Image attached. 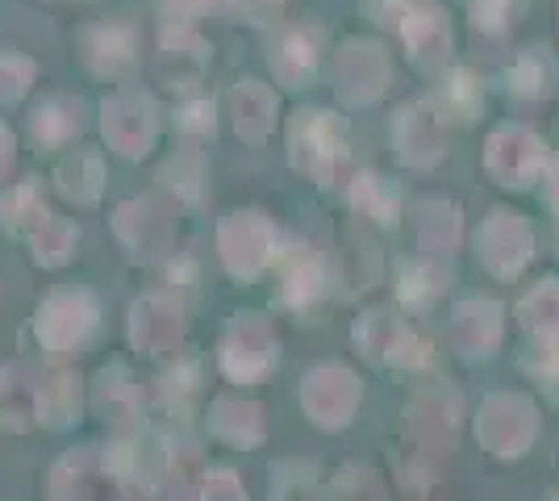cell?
I'll use <instances>...</instances> for the list:
<instances>
[{
    "instance_id": "44dd1931",
    "label": "cell",
    "mask_w": 559,
    "mask_h": 501,
    "mask_svg": "<svg viewBox=\"0 0 559 501\" xmlns=\"http://www.w3.org/2000/svg\"><path fill=\"white\" fill-rule=\"evenodd\" d=\"M497 306L492 301H467L464 310H460V322H455V334H460V343L467 347H489L492 338H497Z\"/></svg>"
},
{
    "instance_id": "8992f818",
    "label": "cell",
    "mask_w": 559,
    "mask_h": 501,
    "mask_svg": "<svg viewBox=\"0 0 559 501\" xmlns=\"http://www.w3.org/2000/svg\"><path fill=\"white\" fill-rule=\"evenodd\" d=\"M217 242H222V260L230 263V272L255 276L259 267L276 255V226L259 210H234L222 217Z\"/></svg>"
},
{
    "instance_id": "f1b7e54d",
    "label": "cell",
    "mask_w": 559,
    "mask_h": 501,
    "mask_svg": "<svg viewBox=\"0 0 559 501\" xmlns=\"http://www.w3.org/2000/svg\"><path fill=\"white\" fill-rule=\"evenodd\" d=\"M167 180H176L171 189L180 192L185 201H197V184H201V155H185V159H176V164L167 167Z\"/></svg>"
},
{
    "instance_id": "30bf717a",
    "label": "cell",
    "mask_w": 559,
    "mask_h": 501,
    "mask_svg": "<svg viewBox=\"0 0 559 501\" xmlns=\"http://www.w3.org/2000/svg\"><path fill=\"white\" fill-rule=\"evenodd\" d=\"M506 84H510L513 96H522V100H547V96H556L559 88V63L551 47H522L513 55V63L506 68Z\"/></svg>"
},
{
    "instance_id": "ffe728a7",
    "label": "cell",
    "mask_w": 559,
    "mask_h": 501,
    "mask_svg": "<svg viewBox=\"0 0 559 501\" xmlns=\"http://www.w3.org/2000/svg\"><path fill=\"white\" fill-rule=\"evenodd\" d=\"M464 4L472 29L485 34V38H501L518 22V13L526 9V0H464Z\"/></svg>"
},
{
    "instance_id": "9a60e30c",
    "label": "cell",
    "mask_w": 559,
    "mask_h": 501,
    "mask_svg": "<svg viewBox=\"0 0 559 501\" xmlns=\"http://www.w3.org/2000/svg\"><path fill=\"white\" fill-rule=\"evenodd\" d=\"M426 100L435 105V114L443 121H476L485 114V88H480V80L467 72V68L443 72L435 96H426Z\"/></svg>"
},
{
    "instance_id": "f546056e",
    "label": "cell",
    "mask_w": 559,
    "mask_h": 501,
    "mask_svg": "<svg viewBox=\"0 0 559 501\" xmlns=\"http://www.w3.org/2000/svg\"><path fill=\"white\" fill-rule=\"evenodd\" d=\"M180 130L185 134H213V100H192L180 114Z\"/></svg>"
},
{
    "instance_id": "4dcf8cb0",
    "label": "cell",
    "mask_w": 559,
    "mask_h": 501,
    "mask_svg": "<svg viewBox=\"0 0 559 501\" xmlns=\"http://www.w3.org/2000/svg\"><path fill=\"white\" fill-rule=\"evenodd\" d=\"M543 192H547V205L559 214V155H547V167H543Z\"/></svg>"
},
{
    "instance_id": "d6986e66",
    "label": "cell",
    "mask_w": 559,
    "mask_h": 501,
    "mask_svg": "<svg viewBox=\"0 0 559 501\" xmlns=\"http://www.w3.org/2000/svg\"><path fill=\"white\" fill-rule=\"evenodd\" d=\"M59 184H63L71 201L93 205L96 196H100V159H96L93 151H75L68 164L59 167Z\"/></svg>"
},
{
    "instance_id": "2e32d148",
    "label": "cell",
    "mask_w": 559,
    "mask_h": 501,
    "mask_svg": "<svg viewBox=\"0 0 559 501\" xmlns=\"http://www.w3.org/2000/svg\"><path fill=\"white\" fill-rule=\"evenodd\" d=\"M350 210L359 217H372L380 226H396L401 217V189H396L389 176H376V171H359L347 189Z\"/></svg>"
},
{
    "instance_id": "5bb4252c",
    "label": "cell",
    "mask_w": 559,
    "mask_h": 501,
    "mask_svg": "<svg viewBox=\"0 0 559 501\" xmlns=\"http://www.w3.org/2000/svg\"><path fill=\"white\" fill-rule=\"evenodd\" d=\"M205 43L188 29V25H176L164 34V47H159V75H164L171 88H192L201 72H205Z\"/></svg>"
},
{
    "instance_id": "7a4b0ae2",
    "label": "cell",
    "mask_w": 559,
    "mask_h": 501,
    "mask_svg": "<svg viewBox=\"0 0 559 501\" xmlns=\"http://www.w3.org/2000/svg\"><path fill=\"white\" fill-rule=\"evenodd\" d=\"M393 84L389 50L368 38H347L334 59V93L347 109H368Z\"/></svg>"
},
{
    "instance_id": "7402d4cb",
    "label": "cell",
    "mask_w": 559,
    "mask_h": 501,
    "mask_svg": "<svg viewBox=\"0 0 559 501\" xmlns=\"http://www.w3.org/2000/svg\"><path fill=\"white\" fill-rule=\"evenodd\" d=\"M47 217L50 214L43 210V201L34 196V189H17L9 192V196H0V226L4 230H38Z\"/></svg>"
},
{
    "instance_id": "4fadbf2b",
    "label": "cell",
    "mask_w": 559,
    "mask_h": 501,
    "mask_svg": "<svg viewBox=\"0 0 559 501\" xmlns=\"http://www.w3.org/2000/svg\"><path fill=\"white\" fill-rule=\"evenodd\" d=\"M117 235L139 255H159L171 239V217L155 201H130V205L117 210Z\"/></svg>"
},
{
    "instance_id": "ba28073f",
    "label": "cell",
    "mask_w": 559,
    "mask_h": 501,
    "mask_svg": "<svg viewBox=\"0 0 559 501\" xmlns=\"http://www.w3.org/2000/svg\"><path fill=\"white\" fill-rule=\"evenodd\" d=\"M396 34H401V43H405L418 72H443L447 68L451 47H455V34H451V22H447V13L435 0L414 9L405 22L396 25Z\"/></svg>"
},
{
    "instance_id": "d4e9b609",
    "label": "cell",
    "mask_w": 559,
    "mask_h": 501,
    "mask_svg": "<svg viewBox=\"0 0 559 501\" xmlns=\"http://www.w3.org/2000/svg\"><path fill=\"white\" fill-rule=\"evenodd\" d=\"M322 288V263L313 260L305 247H297L293 255V267H288V301H305Z\"/></svg>"
},
{
    "instance_id": "484cf974",
    "label": "cell",
    "mask_w": 559,
    "mask_h": 501,
    "mask_svg": "<svg viewBox=\"0 0 559 501\" xmlns=\"http://www.w3.org/2000/svg\"><path fill=\"white\" fill-rule=\"evenodd\" d=\"M443 288V276H439V267L435 263H401V293L405 297H414V301H430L435 293Z\"/></svg>"
},
{
    "instance_id": "277c9868",
    "label": "cell",
    "mask_w": 559,
    "mask_h": 501,
    "mask_svg": "<svg viewBox=\"0 0 559 501\" xmlns=\"http://www.w3.org/2000/svg\"><path fill=\"white\" fill-rule=\"evenodd\" d=\"M393 151L396 159L414 171H430L447 155V121L435 114V105L421 96L401 105L393 118Z\"/></svg>"
},
{
    "instance_id": "1f68e13d",
    "label": "cell",
    "mask_w": 559,
    "mask_h": 501,
    "mask_svg": "<svg viewBox=\"0 0 559 501\" xmlns=\"http://www.w3.org/2000/svg\"><path fill=\"white\" fill-rule=\"evenodd\" d=\"M9 167H13V139L0 130V180L9 176Z\"/></svg>"
},
{
    "instance_id": "cb8c5ba5",
    "label": "cell",
    "mask_w": 559,
    "mask_h": 501,
    "mask_svg": "<svg viewBox=\"0 0 559 501\" xmlns=\"http://www.w3.org/2000/svg\"><path fill=\"white\" fill-rule=\"evenodd\" d=\"M71 242H75V230L71 226H63L59 217H47L38 230H34V255H38V263H63L71 251Z\"/></svg>"
},
{
    "instance_id": "83f0119b",
    "label": "cell",
    "mask_w": 559,
    "mask_h": 501,
    "mask_svg": "<svg viewBox=\"0 0 559 501\" xmlns=\"http://www.w3.org/2000/svg\"><path fill=\"white\" fill-rule=\"evenodd\" d=\"M421 4H430V0H359V9H364V17H372V22L380 25H401L414 9H421Z\"/></svg>"
},
{
    "instance_id": "4316f807",
    "label": "cell",
    "mask_w": 559,
    "mask_h": 501,
    "mask_svg": "<svg viewBox=\"0 0 559 501\" xmlns=\"http://www.w3.org/2000/svg\"><path fill=\"white\" fill-rule=\"evenodd\" d=\"M34 80V63L22 55H0V100H22Z\"/></svg>"
},
{
    "instance_id": "7c38bea8",
    "label": "cell",
    "mask_w": 559,
    "mask_h": 501,
    "mask_svg": "<svg viewBox=\"0 0 559 501\" xmlns=\"http://www.w3.org/2000/svg\"><path fill=\"white\" fill-rule=\"evenodd\" d=\"M272 72L284 88H305L313 72H318V34L309 29H284L276 43H272V55H267Z\"/></svg>"
},
{
    "instance_id": "ac0fdd59",
    "label": "cell",
    "mask_w": 559,
    "mask_h": 501,
    "mask_svg": "<svg viewBox=\"0 0 559 501\" xmlns=\"http://www.w3.org/2000/svg\"><path fill=\"white\" fill-rule=\"evenodd\" d=\"M29 130H34L38 143H50V146L68 143L71 134L80 130V105L68 100V96H50V100H43V105L34 109Z\"/></svg>"
},
{
    "instance_id": "e0dca14e",
    "label": "cell",
    "mask_w": 559,
    "mask_h": 501,
    "mask_svg": "<svg viewBox=\"0 0 559 501\" xmlns=\"http://www.w3.org/2000/svg\"><path fill=\"white\" fill-rule=\"evenodd\" d=\"M84 59L93 63L96 72H109V75L126 72L134 63V29L121 22L84 29Z\"/></svg>"
},
{
    "instance_id": "9c48e42d",
    "label": "cell",
    "mask_w": 559,
    "mask_h": 501,
    "mask_svg": "<svg viewBox=\"0 0 559 501\" xmlns=\"http://www.w3.org/2000/svg\"><path fill=\"white\" fill-rule=\"evenodd\" d=\"M414 230H418V247L430 255H447L464 239V214L455 201L443 196H421L414 205Z\"/></svg>"
},
{
    "instance_id": "8fae6325",
    "label": "cell",
    "mask_w": 559,
    "mask_h": 501,
    "mask_svg": "<svg viewBox=\"0 0 559 501\" xmlns=\"http://www.w3.org/2000/svg\"><path fill=\"white\" fill-rule=\"evenodd\" d=\"M230 109H234V130L242 143H267V134L276 130V96L267 84L259 80H242L230 93Z\"/></svg>"
},
{
    "instance_id": "5b68a950",
    "label": "cell",
    "mask_w": 559,
    "mask_h": 501,
    "mask_svg": "<svg viewBox=\"0 0 559 501\" xmlns=\"http://www.w3.org/2000/svg\"><path fill=\"white\" fill-rule=\"evenodd\" d=\"M476 251H480V260H485L489 272L518 276L531 263V255H535V230H531L526 217L513 214V210H492L480 222V230H476Z\"/></svg>"
},
{
    "instance_id": "52a82bcc",
    "label": "cell",
    "mask_w": 559,
    "mask_h": 501,
    "mask_svg": "<svg viewBox=\"0 0 559 501\" xmlns=\"http://www.w3.org/2000/svg\"><path fill=\"white\" fill-rule=\"evenodd\" d=\"M155 130H159V114H155V100L142 93H117L114 100H105V139L117 155L126 159H139L155 143Z\"/></svg>"
},
{
    "instance_id": "6da1fadb",
    "label": "cell",
    "mask_w": 559,
    "mask_h": 501,
    "mask_svg": "<svg viewBox=\"0 0 559 501\" xmlns=\"http://www.w3.org/2000/svg\"><path fill=\"white\" fill-rule=\"evenodd\" d=\"M288 159L301 176L330 189L347 164V121L330 109H297L288 121Z\"/></svg>"
},
{
    "instance_id": "3957f363",
    "label": "cell",
    "mask_w": 559,
    "mask_h": 501,
    "mask_svg": "<svg viewBox=\"0 0 559 501\" xmlns=\"http://www.w3.org/2000/svg\"><path fill=\"white\" fill-rule=\"evenodd\" d=\"M547 167V146L531 126H501L485 143V171L501 189L526 192Z\"/></svg>"
},
{
    "instance_id": "603a6c76",
    "label": "cell",
    "mask_w": 559,
    "mask_h": 501,
    "mask_svg": "<svg viewBox=\"0 0 559 501\" xmlns=\"http://www.w3.org/2000/svg\"><path fill=\"white\" fill-rule=\"evenodd\" d=\"M522 318H526V326L556 331L559 326V281H543V285L522 301Z\"/></svg>"
}]
</instances>
